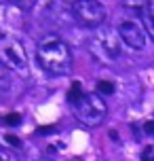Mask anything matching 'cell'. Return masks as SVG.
<instances>
[{
  "instance_id": "obj_14",
  "label": "cell",
  "mask_w": 154,
  "mask_h": 161,
  "mask_svg": "<svg viewBox=\"0 0 154 161\" xmlns=\"http://www.w3.org/2000/svg\"><path fill=\"white\" fill-rule=\"evenodd\" d=\"M11 2H15L19 8H23V11H28V8H32L38 0H11Z\"/></svg>"
},
{
  "instance_id": "obj_16",
  "label": "cell",
  "mask_w": 154,
  "mask_h": 161,
  "mask_svg": "<svg viewBox=\"0 0 154 161\" xmlns=\"http://www.w3.org/2000/svg\"><path fill=\"white\" fill-rule=\"evenodd\" d=\"M141 161H154V146H148L141 153Z\"/></svg>"
},
{
  "instance_id": "obj_6",
  "label": "cell",
  "mask_w": 154,
  "mask_h": 161,
  "mask_svg": "<svg viewBox=\"0 0 154 161\" xmlns=\"http://www.w3.org/2000/svg\"><path fill=\"white\" fill-rule=\"evenodd\" d=\"M118 36L121 40L133 51H144L148 42V32L144 28L141 17H125L121 24H118Z\"/></svg>"
},
{
  "instance_id": "obj_4",
  "label": "cell",
  "mask_w": 154,
  "mask_h": 161,
  "mask_svg": "<svg viewBox=\"0 0 154 161\" xmlns=\"http://www.w3.org/2000/svg\"><path fill=\"white\" fill-rule=\"evenodd\" d=\"M0 64L15 72H23L28 68V51L15 34L0 32Z\"/></svg>"
},
{
  "instance_id": "obj_5",
  "label": "cell",
  "mask_w": 154,
  "mask_h": 161,
  "mask_svg": "<svg viewBox=\"0 0 154 161\" xmlns=\"http://www.w3.org/2000/svg\"><path fill=\"white\" fill-rule=\"evenodd\" d=\"M108 114V104H105L104 96L95 93H87L80 102L76 104V119L80 121L85 127H97L105 121Z\"/></svg>"
},
{
  "instance_id": "obj_9",
  "label": "cell",
  "mask_w": 154,
  "mask_h": 161,
  "mask_svg": "<svg viewBox=\"0 0 154 161\" xmlns=\"http://www.w3.org/2000/svg\"><path fill=\"white\" fill-rule=\"evenodd\" d=\"M85 96H87V93H82V85H80V83H72V87H70V93H68V100H70V102L76 106Z\"/></svg>"
},
{
  "instance_id": "obj_15",
  "label": "cell",
  "mask_w": 154,
  "mask_h": 161,
  "mask_svg": "<svg viewBox=\"0 0 154 161\" xmlns=\"http://www.w3.org/2000/svg\"><path fill=\"white\" fill-rule=\"evenodd\" d=\"M144 134H146V136H150V138H154V119L144 123Z\"/></svg>"
},
{
  "instance_id": "obj_3",
  "label": "cell",
  "mask_w": 154,
  "mask_h": 161,
  "mask_svg": "<svg viewBox=\"0 0 154 161\" xmlns=\"http://www.w3.org/2000/svg\"><path fill=\"white\" fill-rule=\"evenodd\" d=\"M72 17L74 24H78L80 28L97 30L104 25L105 17H108V8L101 0H74Z\"/></svg>"
},
{
  "instance_id": "obj_7",
  "label": "cell",
  "mask_w": 154,
  "mask_h": 161,
  "mask_svg": "<svg viewBox=\"0 0 154 161\" xmlns=\"http://www.w3.org/2000/svg\"><path fill=\"white\" fill-rule=\"evenodd\" d=\"M121 2L127 11H131V13H135V15H139V17H141V13L152 4V0H121Z\"/></svg>"
},
{
  "instance_id": "obj_12",
  "label": "cell",
  "mask_w": 154,
  "mask_h": 161,
  "mask_svg": "<svg viewBox=\"0 0 154 161\" xmlns=\"http://www.w3.org/2000/svg\"><path fill=\"white\" fill-rule=\"evenodd\" d=\"M97 93L99 96H110V93H114V85L110 80H99L97 83Z\"/></svg>"
},
{
  "instance_id": "obj_2",
  "label": "cell",
  "mask_w": 154,
  "mask_h": 161,
  "mask_svg": "<svg viewBox=\"0 0 154 161\" xmlns=\"http://www.w3.org/2000/svg\"><path fill=\"white\" fill-rule=\"evenodd\" d=\"M89 51L91 55L104 62V64H110L116 57L121 55V45L122 40L118 36V30H110V28H101L89 38Z\"/></svg>"
},
{
  "instance_id": "obj_10",
  "label": "cell",
  "mask_w": 154,
  "mask_h": 161,
  "mask_svg": "<svg viewBox=\"0 0 154 161\" xmlns=\"http://www.w3.org/2000/svg\"><path fill=\"white\" fill-rule=\"evenodd\" d=\"M11 89V70L0 64V93H7Z\"/></svg>"
},
{
  "instance_id": "obj_13",
  "label": "cell",
  "mask_w": 154,
  "mask_h": 161,
  "mask_svg": "<svg viewBox=\"0 0 154 161\" xmlns=\"http://www.w3.org/2000/svg\"><path fill=\"white\" fill-rule=\"evenodd\" d=\"M0 121H2V123H7V125H19L21 117H19L17 113H11V114H7V117H0Z\"/></svg>"
},
{
  "instance_id": "obj_1",
  "label": "cell",
  "mask_w": 154,
  "mask_h": 161,
  "mask_svg": "<svg viewBox=\"0 0 154 161\" xmlns=\"http://www.w3.org/2000/svg\"><path fill=\"white\" fill-rule=\"evenodd\" d=\"M36 62L44 72L53 76H64L72 70V51L64 38L49 34L40 38L36 47Z\"/></svg>"
},
{
  "instance_id": "obj_11",
  "label": "cell",
  "mask_w": 154,
  "mask_h": 161,
  "mask_svg": "<svg viewBox=\"0 0 154 161\" xmlns=\"http://www.w3.org/2000/svg\"><path fill=\"white\" fill-rule=\"evenodd\" d=\"M0 161H19V157H17V153L11 146L0 142Z\"/></svg>"
},
{
  "instance_id": "obj_8",
  "label": "cell",
  "mask_w": 154,
  "mask_h": 161,
  "mask_svg": "<svg viewBox=\"0 0 154 161\" xmlns=\"http://www.w3.org/2000/svg\"><path fill=\"white\" fill-rule=\"evenodd\" d=\"M141 21H144V28H146L148 36L154 40V0H152V4L141 13Z\"/></svg>"
}]
</instances>
